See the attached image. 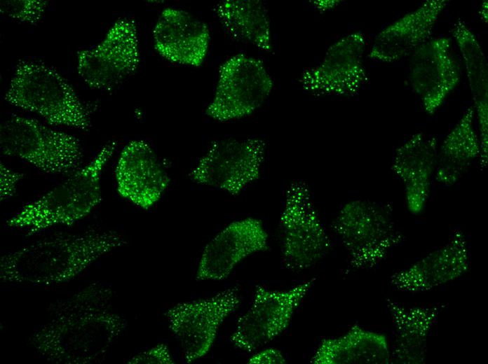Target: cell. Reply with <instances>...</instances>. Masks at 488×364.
Returning <instances> with one entry per match:
<instances>
[{
  "label": "cell",
  "mask_w": 488,
  "mask_h": 364,
  "mask_svg": "<svg viewBox=\"0 0 488 364\" xmlns=\"http://www.w3.org/2000/svg\"><path fill=\"white\" fill-rule=\"evenodd\" d=\"M446 0H428L388 27L375 37L369 57L393 62L412 54L428 41Z\"/></svg>",
  "instance_id": "ffe728a7"
},
{
  "label": "cell",
  "mask_w": 488,
  "mask_h": 364,
  "mask_svg": "<svg viewBox=\"0 0 488 364\" xmlns=\"http://www.w3.org/2000/svg\"><path fill=\"white\" fill-rule=\"evenodd\" d=\"M265 151V142L258 138L217 140L198 160L189 178L237 195L260 177Z\"/></svg>",
  "instance_id": "9c48e42d"
},
{
  "label": "cell",
  "mask_w": 488,
  "mask_h": 364,
  "mask_svg": "<svg viewBox=\"0 0 488 364\" xmlns=\"http://www.w3.org/2000/svg\"><path fill=\"white\" fill-rule=\"evenodd\" d=\"M452 34L463 56L470 92L474 101L482 149L488 147V69L485 56L475 36L461 20L453 26Z\"/></svg>",
  "instance_id": "d4e9b609"
},
{
  "label": "cell",
  "mask_w": 488,
  "mask_h": 364,
  "mask_svg": "<svg viewBox=\"0 0 488 364\" xmlns=\"http://www.w3.org/2000/svg\"><path fill=\"white\" fill-rule=\"evenodd\" d=\"M115 178L119 195L146 210L160 200L170 181L159 158L143 140L131 141L123 148Z\"/></svg>",
  "instance_id": "9a60e30c"
},
{
  "label": "cell",
  "mask_w": 488,
  "mask_h": 364,
  "mask_svg": "<svg viewBox=\"0 0 488 364\" xmlns=\"http://www.w3.org/2000/svg\"><path fill=\"white\" fill-rule=\"evenodd\" d=\"M116 147V141L106 143L88 164L14 214L7 225L32 235L88 216L102 201L101 174Z\"/></svg>",
  "instance_id": "3957f363"
},
{
  "label": "cell",
  "mask_w": 488,
  "mask_h": 364,
  "mask_svg": "<svg viewBox=\"0 0 488 364\" xmlns=\"http://www.w3.org/2000/svg\"><path fill=\"white\" fill-rule=\"evenodd\" d=\"M4 99L10 104L38 114L48 123L88 130V109L68 81L53 67L33 60L20 61Z\"/></svg>",
  "instance_id": "277c9868"
},
{
  "label": "cell",
  "mask_w": 488,
  "mask_h": 364,
  "mask_svg": "<svg viewBox=\"0 0 488 364\" xmlns=\"http://www.w3.org/2000/svg\"><path fill=\"white\" fill-rule=\"evenodd\" d=\"M365 46V36L360 31L337 40L318 64L302 72L299 78L301 86L316 95H355L367 81L363 63Z\"/></svg>",
  "instance_id": "4fadbf2b"
},
{
  "label": "cell",
  "mask_w": 488,
  "mask_h": 364,
  "mask_svg": "<svg viewBox=\"0 0 488 364\" xmlns=\"http://www.w3.org/2000/svg\"><path fill=\"white\" fill-rule=\"evenodd\" d=\"M387 307L395 334L392 361L400 364L423 363L428 340L440 314L439 307H406L388 299Z\"/></svg>",
  "instance_id": "44dd1931"
},
{
  "label": "cell",
  "mask_w": 488,
  "mask_h": 364,
  "mask_svg": "<svg viewBox=\"0 0 488 364\" xmlns=\"http://www.w3.org/2000/svg\"><path fill=\"white\" fill-rule=\"evenodd\" d=\"M341 1L337 0H323L313 1L312 4L315 8L320 10H328L335 8L340 4Z\"/></svg>",
  "instance_id": "f546056e"
},
{
  "label": "cell",
  "mask_w": 488,
  "mask_h": 364,
  "mask_svg": "<svg viewBox=\"0 0 488 364\" xmlns=\"http://www.w3.org/2000/svg\"><path fill=\"white\" fill-rule=\"evenodd\" d=\"M314 364H388L391 349L386 336L355 324L343 335L323 340L313 355Z\"/></svg>",
  "instance_id": "7402d4cb"
},
{
  "label": "cell",
  "mask_w": 488,
  "mask_h": 364,
  "mask_svg": "<svg viewBox=\"0 0 488 364\" xmlns=\"http://www.w3.org/2000/svg\"><path fill=\"white\" fill-rule=\"evenodd\" d=\"M215 11L229 34L237 41L271 52L270 20L259 0H226L217 4Z\"/></svg>",
  "instance_id": "cb8c5ba5"
},
{
  "label": "cell",
  "mask_w": 488,
  "mask_h": 364,
  "mask_svg": "<svg viewBox=\"0 0 488 364\" xmlns=\"http://www.w3.org/2000/svg\"><path fill=\"white\" fill-rule=\"evenodd\" d=\"M487 5H488L487 1V0L484 1V2L482 3V4L480 6V11H479L481 20L485 23H487V20H488V18H487V8H488Z\"/></svg>",
  "instance_id": "4dcf8cb0"
},
{
  "label": "cell",
  "mask_w": 488,
  "mask_h": 364,
  "mask_svg": "<svg viewBox=\"0 0 488 364\" xmlns=\"http://www.w3.org/2000/svg\"><path fill=\"white\" fill-rule=\"evenodd\" d=\"M314 280L303 281L285 290L257 286L250 307L238 320L231 336L233 345L252 351L280 335L290 325Z\"/></svg>",
  "instance_id": "7c38bea8"
},
{
  "label": "cell",
  "mask_w": 488,
  "mask_h": 364,
  "mask_svg": "<svg viewBox=\"0 0 488 364\" xmlns=\"http://www.w3.org/2000/svg\"><path fill=\"white\" fill-rule=\"evenodd\" d=\"M473 107L468 108L447 135L438 150L434 177L444 186L455 184L471 163L480 156V145L475 132Z\"/></svg>",
  "instance_id": "603a6c76"
},
{
  "label": "cell",
  "mask_w": 488,
  "mask_h": 364,
  "mask_svg": "<svg viewBox=\"0 0 488 364\" xmlns=\"http://www.w3.org/2000/svg\"><path fill=\"white\" fill-rule=\"evenodd\" d=\"M48 3L43 0H1L2 15L20 22L36 24L43 15Z\"/></svg>",
  "instance_id": "484cf974"
},
{
  "label": "cell",
  "mask_w": 488,
  "mask_h": 364,
  "mask_svg": "<svg viewBox=\"0 0 488 364\" xmlns=\"http://www.w3.org/2000/svg\"><path fill=\"white\" fill-rule=\"evenodd\" d=\"M248 363L283 364L286 363L281 351L275 348H268L255 354L248 360Z\"/></svg>",
  "instance_id": "f1b7e54d"
},
{
  "label": "cell",
  "mask_w": 488,
  "mask_h": 364,
  "mask_svg": "<svg viewBox=\"0 0 488 364\" xmlns=\"http://www.w3.org/2000/svg\"><path fill=\"white\" fill-rule=\"evenodd\" d=\"M240 304L237 289L229 288L210 298L179 303L165 312L169 328L180 344L186 363L198 360L210 350L221 324Z\"/></svg>",
  "instance_id": "8fae6325"
},
{
  "label": "cell",
  "mask_w": 488,
  "mask_h": 364,
  "mask_svg": "<svg viewBox=\"0 0 488 364\" xmlns=\"http://www.w3.org/2000/svg\"><path fill=\"white\" fill-rule=\"evenodd\" d=\"M273 88V79L261 60L236 54L221 65L205 114L219 122L248 116L264 103Z\"/></svg>",
  "instance_id": "ba28073f"
},
{
  "label": "cell",
  "mask_w": 488,
  "mask_h": 364,
  "mask_svg": "<svg viewBox=\"0 0 488 364\" xmlns=\"http://www.w3.org/2000/svg\"><path fill=\"white\" fill-rule=\"evenodd\" d=\"M269 236L262 220L246 218L233 221L204 248L196 271L198 281L226 279L248 256L269 248Z\"/></svg>",
  "instance_id": "5bb4252c"
},
{
  "label": "cell",
  "mask_w": 488,
  "mask_h": 364,
  "mask_svg": "<svg viewBox=\"0 0 488 364\" xmlns=\"http://www.w3.org/2000/svg\"><path fill=\"white\" fill-rule=\"evenodd\" d=\"M353 270L372 268L398 245L397 230L387 206L367 200L344 204L332 224Z\"/></svg>",
  "instance_id": "5b68a950"
},
{
  "label": "cell",
  "mask_w": 488,
  "mask_h": 364,
  "mask_svg": "<svg viewBox=\"0 0 488 364\" xmlns=\"http://www.w3.org/2000/svg\"><path fill=\"white\" fill-rule=\"evenodd\" d=\"M112 295L109 286L94 282L52 302L47 321L32 337L34 349L55 363L103 361L127 327L110 309Z\"/></svg>",
  "instance_id": "6da1fadb"
},
{
  "label": "cell",
  "mask_w": 488,
  "mask_h": 364,
  "mask_svg": "<svg viewBox=\"0 0 488 364\" xmlns=\"http://www.w3.org/2000/svg\"><path fill=\"white\" fill-rule=\"evenodd\" d=\"M1 200L11 197L16 190L18 182L23 177L22 174L11 169L1 162Z\"/></svg>",
  "instance_id": "83f0119b"
},
{
  "label": "cell",
  "mask_w": 488,
  "mask_h": 364,
  "mask_svg": "<svg viewBox=\"0 0 488 364\" xmlns=\"http://www.w3.org/2000/svg\"><path fill=\"white\" fill-rule=\"evenodd\" d=\"M438 150L436 137L418 132L395 151L391 170L404 186L407 207L412 214L421 213L428 200Z\"/></svg>",
  "instance_id": "d6986e66"
},
{
  "label": "cell",
  "mask_w": 488,
  "mask_h": 364,
  "mask_svg": "<svg viewBox=\"0 0 488 364\" xmlns=\"http://www.w3.org/2000/svg\"><path fill=\"white\" fill-rule=\"evenodd\" d=\"M154 46L167 60L198 66L206 57L210 31L203 22L187 11L166 8L161 13L153 31Z\"/></svg>",
  "instance_id": "ac0fdd59"
},
{
  "label": "cell",
  "mask_w": 488,
  "mask_h": 364,
  "mask_svg": "<svg viewBox=\"0 0 488 364\" xmlns=\"http://www.w3.org/2000/svg\"><path fill=\"white\" fill-rule=\"evenodd\" d=\"M0 149L6 155L51 174L73 172L83 158L76 136L20 115H13L1 125Z\"/></svg>",
  "instance_id": "8992f818"
},
{
  "label": "cell",
  "mask_w": 488,
  "mask_h": 364,
  "mask_svg": "<svg viewBox=\"0 0 488 364\" xmlns=\"http://www.w3.org/2000/svg\"><path fill=\"white\" fill-rule=\"evenodd\" d=\"M77 71L92 89L111 91L137 70L140 48L135 22L117 20L96 46L77 52Z\"/></svg>",
  "instance_id": "30bf717a"
},
{
  "label": "cell",
  "mask_w": 488,
  "mask_h": 364,
  "mask_svg": "<svg viewBox=\"0 0 488 364\" xmlns=\"http://www.w3.org/2000/svg\"><path fill=\"white\" fill-rule=\"evenodd\" d=\"M126 243L113 231L90 230L45 238L4 254L0 261V279L34 286L67 283Z\"/></svg>",
  "instance_id": "7a4b0ae2"
},
{
  "label": "cell",
  "mask_w": 488,
  "mask_h": 364,
  "mask_svg": "<svg viewBox=\"0 0 488 364\" xmlns=\"http://www.w3.org/2000/svg\"><path fill=\"white\" fill-rule=\"evenodd\" d=\"M128 363L132 364H173L175 362L168 346L165 344L159 343L148 350L134 356Z\"/></svg>",
  "instance_id": "4316f807"
},
{
  "label": "cell",
  "mask_w": 488,
  "mask_h": 364,
  "mask_svg": "<svg viewBox=\"0 0 488 364\" xmlns=\"http://www.w3.org/2000/svg\"><path fill=\"white\" fill-rule=\"evenodd\" d=\"M447 37L428 41L412 54L409 80L428 114L435 113L459 82V67Z\"/></svg>",
  "instance_id": "2e32d148"
},
{
  "label": "cell",
  "mask_w": 488,
  "mask_h": 364,
  "mask_svg": "<svg viewBox=\"0 0 488 364\" xmlns=\"http://www.w3.org/2000/svg\"><path fill=\"white\" fill-rule=\"evenodd\" d=\"M469 267L467 241L464 234L456 230L444 246L392 274L389 282L398 291L425 292L459 279Z\"/></svg>",
  "instance_id": "e0dca14e"
},
{
  "label": "cell",
  "mask_w": 488,
  "mask_h": 364,
  "mask_svg": "<svg viewBox=\"0 0 488 364\" xmlns=\"http://www.w3.org/2000/svg\"><path fill=\"white\" fill-rule=\"evenodd\" d=\"M279 234L283 262L292 271L309 268L331 248V240L304 181H294L285 190Z\"/></svg>",
  "instance_id": "52a82bcc"
}]
</instances>
